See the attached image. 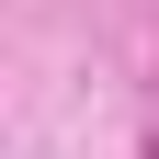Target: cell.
I'll return each instance as SVG.
<instances>
[{
  "label": "cell",
  "instance_id": "1",
  "mask_svg": "<svg viewBox=\"0 0 159 159\" xmlns=\"http://www.w3.org/2000/svg\"><path fill=\"white\" fill-rule=\"evenodd\" d=\"M148 159H159V136H148Z\"/></svg>",
  "mask_w": 159,
  "mask_h": 159
}]
</instances>
